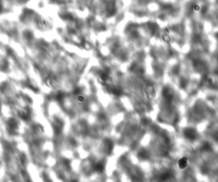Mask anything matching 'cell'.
I'll return each instance as SVG.
<instances>
[{
	"mask_svg": "<svg viewBox=\"0 0 218 182\" xmlns=\"http://www.w3.org/2000/svg\"><path fill=\"white\" fill-rule=\"evenodd\" d=\"M177 167L180 170H185L189 165V159L187 157H180L177 161Z\"/></svg>",
	"mask_w": 218,
	"mask_h": 182,
	"instance_id": "obj_1",
	"label": "cell"
}]
</instances>
